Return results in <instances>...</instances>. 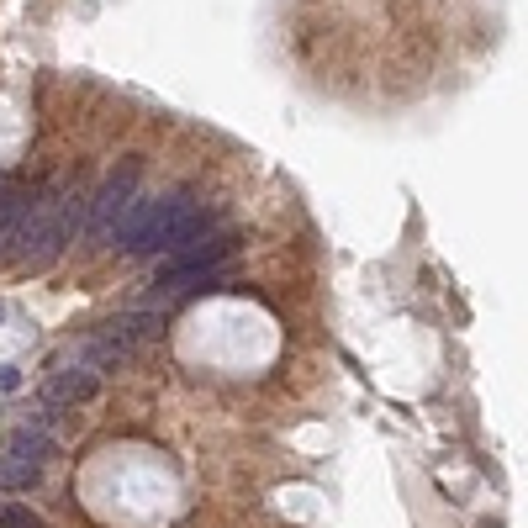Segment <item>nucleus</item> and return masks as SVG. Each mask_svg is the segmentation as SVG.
<instances>
[{"instance_id": "1", "label": "nucleus", "mask_w": 528, "mask_h": 528, "mask_svg": "<svg viewBox=\"0 0 528 528\" xmlns=\"http://www.w3.org/2000/svg\"><path fill=\"white\" fill-rule=\"evenodd\" d=\"M201 233H212V217L201 212V201L191 191L159 196V201H132V212L117 222V238L127 254H175L180 243H191Z\"/></svg>"}, {"instance_id": "2", "label": "nucleus", "mask_w": 528, "mask_h": 528, "mask_svg": "<svg viewBox=\"0 0 528 528\" xmlns=\"http://www.w3.org/2000/svg\"><path fill=\"white\" fill-rule=\"evenodd\" d=\"M138 180H143V164L138 159H127L122 169H111V175H106V185L85 201V228H90V238H111V233H117V222L132 212V201H138Z\"/></svg>"}, {"instance_id": "3", "label": "nucleus", "mask_w": 528, "mask_h": 528, "mask_svg": "<svg viewBox=\"0 0 528 528\" xmlns=\"http://www.w3.org/2000/svg\"><path fill=\"white\" fill-rule=\"evenodd\" d=\"M96 391H101V375L80 365V370H59L48 381V402L53 407H80V402H96Z\"/></svg>"}, {"instance_id": "4", "label": "nucleus", "mask_w": 528, "mask_h": 528, "mask_svg": "<svg viewBox=\"0 0 528 528\" xmlns=\"http://www.w3.org/2000/svg\"><path fill=\"white\" fill-rule=\"evenodd\" d=\"M43 481V465L22 455H0V492H32Z\"/></svg>"}, {"instance_id": "5", "label": "nucleus", "mask_w": 528, "mask_h": 528, "mask_svg": "<svg viewBox=\"0 0 528 528\" xmlns=\"http://www.w3.org/2000/svg\"><path fill=\"white\" fill-rule=\"evenodd\" d=\"M11 455H22V460H37V465H43V460L59 455V444H53L43 428H16V433H11Z\"/></svg>"}, {"instance_id": "6", "label": "nucleus", "mask_w": 528, "mask_h": 528, "mask_svg": "<svg viewBox=\"0 0 528 528\" xmlns=\"http://www.w3.org/2000/svg\"><path fill=\"white\" fill-rule=\"evenodd\" d=\"M0 528H48V518L22 502H0Z\"/></svg>"}]
</instances>
